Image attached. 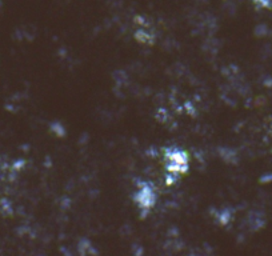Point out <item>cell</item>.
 Here are the masks:
<instances>
[{"mask_svg": "<svg viewBox=\"0 0 272 256\" xmlns=\"http://www.w3.org/2000/svg\"><path fill=\"white\" fill-rule=\"evenodd\" d=\"M155 192L148 184L142 185L136 192V202H138L139 208L144 212L148 211L155 206Z\"/></svg>", "mask_w": 272, "mask_h": 256, "instance_id": "cell-2", "label": "cell"}, {"mask_svg": "<svg viewBox=\"0 0 272 256\" xmlns=\"http://www.w3.org/2000/svg\"><path fill=\"white\" fill-rule=\"evenodd\" d=\"M255 3L260 5V7H270L272 3V0H254Z\"/></svg>", "mask_w": 272, "mask_h": 256, "instance_id": "cell-3", "label": "cell"}, {"mask_svg": "<svg viewBox=\"0 0 272 256\" xmlns=\"http://www.w3.org/2000/svg\"><path fill=\"white\" fill-rule=\"evenodd\" d=\"M189 160L187 152L180 148H168L164 152V167L167 172V184L174 183L181 175L187 172Z\"/></svg>", "mask_w": 272, "mask_h": 256, "instance_id": "cell-1", "label": "cell"}]
</instances>
